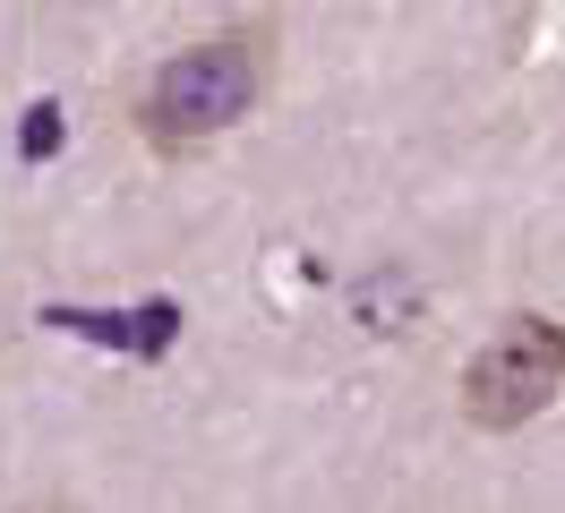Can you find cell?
Instances as JSON below:
<instances>
[{
  "mask_svg": "<svg viewBox=\"0 0 565 513\" xmlns=\"http://www.w3.org/2000/svg\"><path fill=\"white\" fill-rule=\"evenodd\" d=\"M565 385V325L548 317H523V325H505V334L462 368V403L480 428H523L531 410H548Z\"/></svg>",
  "mask_w": 565,
  "mask_h": 513,
  "instance_id": "cell-1",
  "label": "cell"
},
{
  "mask_svg": "<svg viewBox=\"0 0 565 513\" xmlns=\"http://www.w3.org/2000/svg\"><path fill=\"white\" fill-rule=\"evenodd\" d=\"M172 342H180V300H146L138 317H129V351L154 360V351H172Z\"/></svg>",
  "mask_w": 565,
  "mask_h": 513,
  "instance_id": "cell-5",
  "label": "cell"
},
{
  "mask_svg": "<svg viewBox=\"0 0 565 513\" xmlns=\"http://www.w3.org/2000/svg\"><path fill=\"white\" fill-rule=\"evenodd\" d=\"M248 103H257L248 52L241 43H198V52H180V61L154 77L146 120H154V137H214V129H232Z\"/></svg>",
  "mask_w": 565,
  "mask_h": 513,
  "instance_id": "cell-2",
  "label": "cell"
},
{
  "mask_svg": "<svg viewBox=\"0 0 565 513\" xmlns=\"http://www.w3.org/2000/svg\"><path fill=\"white\" fill-rule=\"evenodd\" d=\"M43 325H61L77 342H104V351H129V317H95V308H43Z\"/></svg>",
  "mask_w": 565,
  "mask_h": 513,
  "instance_id": "cell-4",
  "label": "cell"
},
{
  "mask_svg": "<svg viewBox=\"0 0 565 513\" xmlns=\"http://www.w3.org/2000/svg\"><path fill=\"white\" fill-rule=\"evenodd\" d=\"M70 146V120H61V103H26V129H18V154L26 163H52Z\"/></svg>",
  "mask_w": 565,
  "mask_h": 513,
  "instance_id": "cell-3",
  "label": "cell"
}]
</instances>
